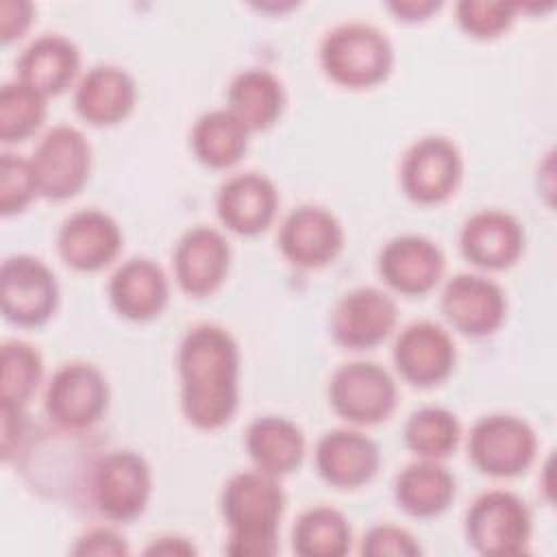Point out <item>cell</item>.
Here are the masks:
<instances>
[{
  "instance_id": "obj_9",
  "label": "cell",
  "mask_w": 557,
  "mask_h": 557,
  "mask_svg": "<svg viewBox=\"0 0 557 557\" xmlns=\"http://www.w3.org/2000/svg\"><path fill=\"white\" fill-rule=\"evenodd\" d=\"M150 485V468L133 450H113L94 470V500L109 520L137 518L148 505Z\"/></svg>"
},
{
  "instance_id": "obj_8",
  "label": "cell",
  "mask_w": 557,
  "mask_h": 557,
  "mask_svg": "<svg viewBox=\"0 0 557 557\" xmlns=\"http://www.w3.org/2000/svg\"><path fill=\"white\" fill-rule=\"evenodd\" d=\"M396 383L374 361H352L335 370L329 398L333 409L352 424H376L396 407Z\"/></svg>"
},
{
  "instance_id": "obj_12",
  "label": "cell",
  "mask_w": 557,
  "mask_h": 557,
  "mask_svg": "<svg viewBox=\"0 0 557 557\" xmlns=\"http://www.w3.org/2000/svg\"><path fill=\"white\" fill-rule=\"evenodd\" d=\"M503 289L479 274H455L442 292V311L463 335L483 337L494 333L505 318Z\"/></svg>"
},
{
  "instance_id": "obj_31",
  "label": "cell",
  "mask_w": 557,
  "mask_h": 557,
  "mask_svg": "<svg viewBox=\"0 0 557 557\" xmlns=\"http://www.w3.org/2000/svg\"><path fill=\"white\" fill-rule=\"evenodd\" d=\"M41 374V357L30 344L22 339L4 342L0 368V403L24 407V403L37 389Z\"/></svg>"
},
{
  "instance_id": "obj_5",
  "label": "cell",
  "mask_w": 557,
  "mask_h": 557,
  "mask_svg": "<svg viewBox=\"0 0 557 557\" xmlns=\"http://www.w3.org/2000/svg\"><path fill=\"white\" fill-rule=\"evenodd\" d=\"M30 165L39 194L50 200H65L76 196L87 183L91 148L78 128L59 124L41 137Z\"/></svg>"
},
{
  "instance_id": "obj_37",
  "label": "cell",
  "mask_w": 557,
  "mask_h": 557,
  "mask_svg": "<svg viewBox=\"0 0 557 557\" xmlns=\"http://www.w3.org/2000/svg\"><path fill=\"white\" fill-rule=\"evenodd\" d=\"M33 15V7L28 2H15L4 0L0 7V33L2 41L9 44L15 37H22V33L28 28Z\"/></svg>"
},
{
  "instance_id": "obj_36",
  "label": "cell",
  "mask_w": 557,
  "mask_h": 557,
  "mask_svg": "<svg viewBox=\"0 0 557 557\" xmlns=\"http://www.w3.org/2000/svg\"><path fill=\"white\" fill-rule=\"evenodd\" d=\"M74 555H128V546L113 529H91L76 540Z\"/></svg>"
},
{
  "instance_id": "obj_7",
  "label": "cell",
  "mask_w": 557,
  "mask_h": 557,
  "mask_svg": "<svg viewBox=\"0 0 557 557\" xmlns=\"http://www.w3.org/2000/svg\"><path fill=\"white\" fill-rule=\"evenodd\" d=\"M0 302L9 322L17 326L44 324L59 302L52 270L37 257H9L0 270Z\"/></svg>"
},
{
  "instance_id": "obj_19",
  "label": "cell",
  "mask_w": 557,
  "mask_h": 557,
  "mask_svg": "<svg viewBox=\"0 0 557 557\" xmlns=\"http://www.w3.org/2000/svg\"><path fill=\"white\" fill-rule=\"evenodd\" d=\"M376 444L352 429H335L320 437L315 446V466L324 481L335 487H359L379 470Z\"/></svg>"
},
{
  "instance_id": "obj_10",
  "label": "cell",
  "mask_w": 557,
  "mask_h": 557,
  "mask_svg": "<svg viewBox=\"0 0 557 557\" xmlns=\"http://www.w3.org/2000/svg\"><path fill=\"white\" fill-rule=\"evenodd\" d=\"M109 389L102 372L83 361L63 363L46 387V411L65 429H85L100 420Z\"/></svg>"
},
{
  "instance_id": "obj_40",
  "label": "cell",
  "mask_w": 557,
  "mask_h": 557,
  "mask_svg": "<svg viewBox=\"0 0 557 557\" xmlns=\"http://www.w3.org/2000/svg\"><path fill=\"white\" fill-rule=\"evenodd\" d=\"M440 7V2H431V0H409V2H392L389 9L396 15H403L405 20H422L426 17L431 11H435Z\"/></svg>"
},
{
  "instance_id": "obj_4",
  "label": "cell",
  "mask_w": 557,
  "mask_h": 557,
  "mask_svg": "<svg viewBox=\"0 0 557 557\" xmlns=\"http://www.w3.org/2000/svg\"><path fill=\"white\" fill-rule=\"evenodd\" d=\"M466 535L481 555H522L531 537L529 507L511 492L490 490L468 509Z\"/></svg>"
},
{
  "instance_id": "obj_32",
  "label": "cell",
  "mask_w": 557,
  "mask_h": 557,
  "mask_svg": "<svg viewBox=\"0 0 557 557\" xmlns=\"http://www.w3.org/2000/svg\"><path fill=\"white\" fill-rule=\"evenodd\" d=\"M46 117V96L15 81L0 91V139L4 144L22 141L33 135Z\"/></svg>"
},
{
  "instance_id": "obj_14",
  "label": "cell",
  "mask_w": 557,
  "mask_h": 557,
  "mask_svg": "<svg viewBox=\"0 0 557 557\" xmlns=\"http://www.w3.org/2000/svg\"><path fill=\"white\" fill-rule=\"evenodd\" d=\"M396 324L394 300L376 287H357L342 296L331 315L333 337L346 348H370L383 342Z\"/></svg>"
},
{
  "instance_id": "obj_33",
  "label": "cell",
  "mask_w": 557,
  "mask_h": 557,
  "mask_svg": "<svg viewBox=\"0 0 557 557\" xmlns=\"http://www.w3.org/2000/svg\"><path fill=\"white\" fill-rule=\"evenodd\" d=\"M39 194L35 172L30 161L4 152L0 159V211L2 215H13L28 207V202Z\"/></svg>"
},
{
  "instance_id": "obj_6",
  "label": "cell",
  "mask_w": 557,
  "mask_h": 557,
  "mask_svg": "<svg viewBox=\"0 0 557 557\" xmlns=\"http://www.w3.org/2000/svg\"><path fill=\"white\" fill-rule=\"evenodd\" d=\"M537 440L533 429L516 416L492 413L474 422L468 440L470 459L492 476L524 472L535 457Z\"/></svg>"
},
{
  "instance_id": "obj_35",
  "label": "cell",
  "mask_w": 557,
  "mask_h": 557,
  "mask_svg": "<svg viewBox=\"0 0 557 557\" xmlns=\"http://www.w3.org/2000/svg\"><path fill=\"white\" fill-rule=\"evenodd\" d=\"M361 553L368 557L383 555H420L418 540L403 527L376 524L361 540Z\"/></svg>"
},
{
  "instance_id": "obj_23",
  "label": "cell",
  "mask_w": 557,
  "mask_h": 557,
  "mask_svg": "<svg viewBox=\"0 0 557 557\" xmlns=\"http://www.w3.org/2000/svg\"><path fill=\"white\" fill-rule=\"evenodd\" d=\"M109 296L117 313L128 320H150L168 305L170 287L163 270L144 257L122 263L109 283Z\"/></svg>"
},
{
  "instance_id": "obj_21",
  "label": "cell",
  "mask_w": 557,
  "mask_h": 557,
  "mask_svg": "<svg viewBox=\"0 0 557 557\" xmlns=\"http://www.w3.org/2000/svg\"><path fill=\"white\" fill-rule=\"evenodd\" d=\"M524 248L520 222L498 209H485L466 220L461 228V250L479 268L503 270L511 265Z\"/></svg>"
},
{
  "instance_id": "obj_17",
  "label": "cell",
  "mask_w": 557,
  "mask_h": 557,
  "mask_svg": "<svg viewBox=\"0 0 557 557\" xmlns=\"http://www.w3.org/2000/svg\"><path fill=\"white\" fill-rule=\"evenodd\" d=\"M231 248L224 235L211 226L189 228L174 250V276L183 292L207 296L226 278Z\"/></svg>"
},
{
  "instance_id": "obj_20",
  "label": "cell",
  "mask_w": 557,
  "mask_h": 557,
  "mask_svg": "<svg viewBox=\"0 0 557 557\" xmlns=\"http://www.w3.org/2000/svg\"><path fill=\"white\" fill-rule=\"evenodd\" d=\"M278 205L276 187L257 172L231 176L218 194V215L226 228L239 235H257L270 226Z\"/></svg>"
},
{
  "instance_id": "obj_2",
  "label": "cell",
  "mask_w": 557,
  "mask_h": 557,
  "mask_svg": "<svg viewBox=\"0 0 557 557\" xmlns=\"http://www.w3.org/2000/svg\"><path fill=\"white\" fill-rule=\"evenodd\" d=\"M228 527L226 553L235 557H268L278 548V520L285 509V494L276 476L263 470L233 474L220 498Z\"/></svg>"
},
{
  "instance_id": "obj_15",
  "label": "cell",
  "mask_w": 557,
  "mask_h": 557,
  "mask_svg": "<svg viewBox=\"0 0 557 557\" xmlns=\"http://www.w3.org/2000/svg\"><path fill=\"white\" fill-rule=\"evenodd\" d=\"M61 259L83 272H94L109 265L122 246L117 222L98 209H81L72 213L57 237Z\"/></svg>"
},
{
  "instance_id": "obj_25",
  "label": "cell",
  "mask_w": 557,
  "mask_h": 557,
  "mask_svg": "<svg viewBox=\"0 0 557 557\" xmlns=\"http://www.w3.org/2000/svg\"><path fill=\"white\" fill-rule=\"evenodd\" d=\"M246 450L257 470L281 476L300 466L305 457V437L292 420L263 416L248 426Z\"/></svg>"
},
{
  "instance_id": "obj_28",
  "label": "cell",
  "mask_w": 557,
  "mask_h": 557,
  "mask_svg": "<svg viewBox=\"0 0 557 557\" xmlns=\"http://www.w3.org/2000/svg\"><path fill=\"white\" fill-rule=\"evenodd\" d=\"M248 128L231 109H215L198 117L191 131L194 154L209 168H231L248 148Z\"/></svg>"
},
{
  "instance_id": "obj_29",
  "label": "cell",
  "mask_w": 557,
  "mask_h": 557,
  "mask_svg": "<svg viewBox=\"0 0 557 557\" xmlns=\"http://www.w3.org/2000/svg\"><path fill=\"white\" fill-rule=\"evenodd\" d=\"M292 544L302 557H342L350 546V527L337 509L313 507L298 518Z\"/></svg>"
},
{
  "instance_id": "obj_38",
  "label": "cell",
  "mask_w": 557,
  "mask_h": 557,
  "mask_svg": "<svg viewBox=\"0 0 557 557\" xmlns=\"http://www.w3.org/2000/svg\"><path fill=\"white\" fill-rule=\"evenodd\" d=\"M0 409H2V457L9 461L13 455V448L17 446L24 433V413L20 405L0 403Z\"/></svg>"
},
{
  "instance_id": "obj_3",
  "label": "cell",
  "mask_w": 557,
  "mask_h": 557,
  "mask_svg": "<svg viewBox=\"0 0 557 557\" xmlns=\"http://www.w3.org/2000/svg\"><path fill=\"white\" fill-rule=\"evenodd\" d=\"M324 72L344 87H370L381 83L394 61L387 37L361 22H350L333 28L320 48Z\"/></svg>"
},
{
  "instance_id": "obj_22",
  "label": "cell",
  "mask_w": 557,
  "mask_h": 557,
  "mask_svg": "<svg viewBox=\"0 0 557 557\" xmlns=\"http://www.w3.org/2000/svg\"><path fill=\"white\" fill-rule=\"evenodd\" d=\"M137 87L133 76L115 65H96L78 83L74 107L94 126L122 122L135 107Z\"/></svg>"
},
{
  "instance_id": "obj_1",
  "label": "cell",
  "mask_w": 557,
  "mask_h": 557,
  "mask_svg": "<svg viewBox=\"0 0 557 557\" xmlns=\"http://www.w3.org/2000/svg\"><path fill=\"white\" fill-rule=\"evenodd\" d=\"M181 405L198 429L224 426L239 398V348L233 335L215 324L187 331L178 348Z\"/></svg>"
},
{
  "instance_id": "obj_16",
  "label": "cell",
  "mask_w": 557,
  "mask_h": 557,
  "mask_svg": "<svg viewBox=\"0 0 557 557\" xmlns=\"http://www.w3.org/2000/svg\"><path fill=\"white\" fill-rule=\"evenodd\" d=\"M394 363L409 383L437 385L455 366V344L442 326L420 320L400 331L394 344Z\"/></svg>"
},
{
  "instance_id": "obj_34",
  "label": "cell",
  "mask_w": 557,
  "mask_h": 557,
  "mask_svg": "<svg viewBox=\"0 0 557 557\" xmlns=\"http://www.w3.org/2000/svg\"><path fill=\"white\" fill-rule=\"evenodd\" d=\"M516 4L490 0H463L457 4V20L461 28L474 37H496L511 26Z\"/></svg>"
},
{
  "instance_id": "obj_11",
  "label": "cell",
  "mask_w": 557,
  "mask_h": 557,
  "mask_svg": "<svg viewBox=\"0 0 557 557\" xmlns=\"http://www.w3.org/2000/svg\"><path fill=\"white\" fill-rule=\"evenodd\" d=\"M461 157L446 137H424L416 141L400 165L405 194L422 205L446 200L459 185Z\"/></svg>"
},
{
  "instance_id": "obj_18",
  "label": "cell",
  "mask_w": 557,
  "mask_h": 557,
  "mask_svg": "<svg viewBox=\"0 0 557 557\" xmlns=\"http://www.w3.org/2000/svg\"><path fill=\"white\" fill-rule=\"evenodd\" d=\"M381 276L389 287L407 296H420L435 287L444 272L442 250L422 235L392 239L379 257Z\"/></svg>"
},
{
  "instance_id": "obj_39",
  "label": "cell",
  "mask_w": 557,
  "mask_h": 557,
  "mask_svg": "<svg viewBox=\"0 0 557 557\" xmlns=\"http://www.w3.org/2000/svg\"><path fill=\"white\" fill-rule=\"evenodd\" d=\"M194 553L196 548L185 537H178V535H163L146 548V555H194Z\"/></svg>"
},
{
  "instance_id": "obj_27",
  "label": "cell",
  "mask_w": 557,
  "mask_h": 557,
  "mask_svg": "<svg viewBox=\"0 0 557 557\" xmlns=\"http://www.w3.org/2000/svg\"><path fill=\"white\" fill-rule=\"evenodd\" d=\"M285 104L281 81L259 67L239 72L228 87V107L248 131H263L272 126Z\"/></svg>"
},
{
  "instance_id": "obj_24",
  "label": "cell",
  "mask_w": 557,
  "mask_h": 557,
  "mask_svg": "<svg viewBox=\"0 0 557 557\" xmlns=\"http://www.w3.org/2000/svg\"><path fill=\"white\" fill-rule=\"evenodd\" d=\"M78 48L61 35H41L17 59V81L41 96L61 94L78 72Z\"/></svg>"
},
{
  "instance_id": "obj_13",
  "label": "cell",
  "mask_w": 557,
  "mask_h": 557,
  "mask_svg": "<svg viewBox=\"0 0 557 557\" xmlns=\"http://www.w3.org/2000/svg\"><path fill=\"white\" fill-rule=\"evenodd\" d=\"M278 246L292 263L320 268L339 255L344 231L337 218L324 207L302 205L283 220Z\"/></svg>"
},
{
  "instance_id": "obj_26",
  "label": "cell",
  "mask_w": 557,
  "mask_h": 557,
  "mask_svg": "<svg viewBox=\"0 0 557 557\" xmlns=\"http://www.w3.org/2000/svg\"><path fill=\"white\" fill-rule=\"evenodd\" d=\"M394 496L409 516L431 518L442 513L455 498V479L437 459H420L398 472Z\"/></svg>"
},
{
  "instance_id": "obj_30",
  "label": "cell",
  "mask_w": 557,
  "mask_h": 557,
  "mask_svg": "<svg viewBox=\"0 0 557 557\" xmlns=\"http://www.w3.org/2000/svg\"><path fill=\"white\" fill-rule=\"evenodd\" d=\"M461 426L455 413L444 407H422L405 424L407 446L422 459H442L457 448Z\"/></svg>"
}]
</instances>
